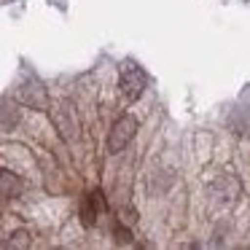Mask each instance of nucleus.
<instances>
[{"mask_svg":"<svg viewBox=\"0 0 250 250\" xmlns=\"http://www.w3.org/2000/svg\"><path fill=\"white\" fill-rule=\"evenodd\" d=\"M137 135V119L135 116H121L108 132V153H121Z\"/></svg>","mask_w":250,"mask_h":250,"instance_id":"f257e3e1","label":"nucleus"},{"mask_svg":"<svg viewBox=\"0 0 250 250\" xmlns=\"http://www.w3.org/2000/svg\"><path fill=\"white\" fill-rule=\"evenodd\" d=\"M146 83H148L146 73H143V70H137L135 65H126L124 70H121L119 89H121V94H124V100H126V103H135V100L140 97L143 92H146Z\"/></svg>","mask_w":250,"mask_h":250,"instance_id":"f03ea898","label":"nucleus"},{"mask_svg":"<svg viewBox=\"0 0 250 250\" xmlns=\"http://www.w3.org/2000/svg\"><path fill=\"white\" fill-rule=\"evenodd\" d=\"M54 126H57V132L62 135L65 143H73L78 137V116H76V110H73L70 103H62L60 108L54 110Z\"/></svg>","mask_w":250,"mask_h":250,"instance_id":"7ed1b4c3","label":"nucleus"},{"mask_svg":"<svg viewBox=\"0 0 250 250\" xmlns=\"http://www.w3.org/2000/svg\"><path fill=\"white\" fill-rule=\"evenodd\" d=\"M17 100L22 105H27V108H35V110H46V108H49V92H46V86L41 81L22 83L19 92H17Z\"/></svg>","mask_w":250,"mask_h":250,"instance_id":"20e7f679","label":"nucleus"},{"mask_svg":"<svg viewBox=\"0 0 250 250\" xmlns=\"http://www.w3.org/2000/svg\"><path fill=\"white\" fill-rule=\"evenodd\" d=\"M210 196L215 205H234L239 196V180L234 175H221L215 183L210 186Z\"/></svg>","mask_w":250,"mask_h":250,"instance_id":"39448f33","label":"nucleus"},{"mask_svg":"<svg viewBox=\"0 0 250 250\" xmlns=\"http://www.w3.org/2000/svg\"><path fill=\"white\" fill-rule=\"evenodd\" d=\"M103 207H105L103 194H100V191H92V194L81 202V221H83V226H94Z\"/></svg>","mask_w":250,"mask_h":250,"instance_id":"423d86ee","label":"nucleus"},{"mask_svg":"<svg viewBox=\"0 0 250 250\" xmlns=\"http://www.w3.org/2000/svg\"><path fill=\"white\" fill-rule=\"evenodd\" d=\"M24 191V180L17 172L0 167V196H19Z\"/></svg>","mask_w":250,"mask_h":250,"instance_id":"0eeeda50","label":"nucleus"},{"mask_svg":"<svg viewBox=\"0 0 250 250\" xmlns=\"http://www.w3.org/2000/svg\"><path fill=\"white\" fill-rule=\"evenodd\" d=\"M22 121L17 103H8V100H0V129H14V126Z\"/></svg>","mask_w":250,"mask_h":250,"instance_id":"6e6552de","label":"nucleus"},{"mask_svg":"<svg viewBox=\"0 0 250 250\" xmlns=\"http://www.w3.org/2000/svg\"><path fill=\"white\" fill-rule=\"evenodd\" d=\"M30 245V234L24 231V229H19V231L11 234V239H8V248H27Z\"/></svg>","mask_w":250,"mask_h":250,"instance_id":"1a4fd4ad","label":"nucleus"},{"mask_svg":"<svg viewBox=\"0 0 250 250\" xmlns=\"http://www.w3.org/2000/svg\"><path fill=\"white\" fill-rule=\"evenodd\" d=\"M113 234H116V242L119 245H132V234L126 226H121V223H116L113 226Z\"/></svg>","mask_w":250,"mask_h":250,"instance_id":"9d476101","label":"nucleus"}]
</instances>
